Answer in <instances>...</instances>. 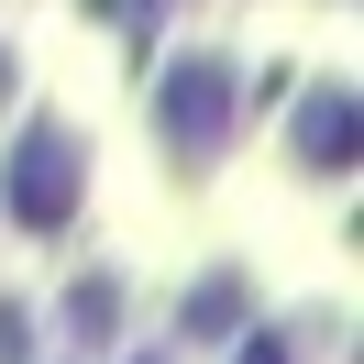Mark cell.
<instances>
[{
  "label": "cell",
  "instance_id": "1",
  "mask_svg": "<svg viewBox=\"0 0 364 364\" xmlns=\"http://www.w3.org/2000/svg\"><path fill=\"white\" fill-rule=\"evenodd\" d=\"M232 77H221V55H199V67H177L166 77V155L177 166H210L221 155V133H232Z\"/></svg>",
  "mask_w": 364,
  "mask_h": 364
},
{
  "label": "cell",
  "instance_id": "2",
  "mask_svg": "<svg viewBox=\"0 0 364 364\" xmlns=\"http://www.w3.org/2000/svg\"><path fill=\"white\" fill-rule=\"evenodd\" d=\"M67 199H77V144L45 122V133H23V166H11V221H23V232H55Z\"/></svg>",
  "mask_w": 364,
  "mask_h": 364
},
{
  "label": "cell",
  "instance_id": "3",
  "mask_svg": "<svg viewBox=\"0 0 364 364\" xmlns=\"http://www.w3.org/2000/svg\"><path fill=\"white\" fill-rule=\"evenodd\" d=\"M298 166H320V177H342V166H353V100H342V89L309 100V122H298Z\"/></svg>",
  "mask_w": 364,
  "mask_h": 364
},
{
  "label": "cell",
  "instance_id": "4",
  "mask_svg": "<svg viewBox=\"0 0 364 364\" xmlns=\"http://www.w3.org/2000/svg\"><path fill=\"white\" fill-rule=\"evenodd\" d=\"M243 364H298V353H287V342H254V353H243Z\"/></svg>",
  "mask_w": 364,
  "mask_h": 364
},
{
  "label": "cell",
  "instance_id": "5",
  "mask_svg": "<svg viewBox=\"0 0 364 364\" xmlns=\"http://www.w3.org/2000/svg\"><path fill=\"white\" fill-rule=\"evenodd\" d=\"M0 89H11V55H0Z\"/></svg>",
  "mask_w": 364,
  "mask_h": 364
}]
</instances>
